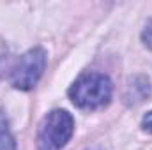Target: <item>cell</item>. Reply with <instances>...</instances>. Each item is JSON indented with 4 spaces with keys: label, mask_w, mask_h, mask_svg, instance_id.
<instances>
[{
    "label": "cell",
    "mask_w": 152,
    "mask_h": 150,
    "mask_svg": "<svg viewBox=\"0 0 152 150\" xmlns=\"http://www.w3.org/2000/svg\"><path fill=\"white\" fill-rule=\"evenodd\" d=\"M142 125H143V129H145V131L152 133V111H149L145 117H143V120H142Z\"/></svg>",
    "instance_id": "cell-7"
},
{
    "label": "cell",
    "mask_w": 152,
    "mask_h": 150,
    "mask_svg": "<svg viewBox=\"0 0 152 150\" xmlns=\"http://www.w3.org/2000/svg\"><path fill=\"white\" fill-rule=\"evenodd\" d=\"M151 95V83L147 79V76L138 74L133 76L124 90V103L127 106H136L140 103H143L147 97Z\"/></svg>",
    "instance_id": "cell-4"
},
{
    "label": "cell",
    "mask_w": 152,
    "mask_h": 150,
    "mask_svg": "<svg viewBox=\"0 0 152 150\" xmlns=\"http://www.w3.org/2000/svg\"><path fill=\"white\" fill-rule=\"evenodd\" d=\"M113 94V83L106 74L85 73L69 88V97L73 104L81 110H99L104 108Z\"/></svg>",
    "instance_id": "cell-1"
},
{
    "label": "cell",
    "mask_w": 152,
    "mask_h": 150,
    "mask_svg": "<svg viewBox=\"0 0 152 150\" xmlns=\"http://www.w3.org/2000/svg\"><path fill=\"white\" fill-rule=\"evenodd\" d=\"M75 120L66 110H53L41 122L37 131V150H62L71 140Z\"/></svg>",
    "instance_id": "cell-2"
},
{
    "label": "cell",
    "mask_w": 152,
    "mask_h": 150,
    "mask_svg": "<svg viewBox=\"0 0 152 150\" xmlns=\"http://www.w3.org/2000/svg\"><path fill=\"white\" fill-rule=\"evenodd\" d=\"M0 150H16V141L14 136L11 134L7 122L0 115Z\"/></svg>",
    "instance_id": "cell-5"
},
{
    "label": "cell",
    "mask_w": 152,
    "mask_h": 150,
    "mask_svg": "<svg viewBox=\"0 0 152 150\" xmlns=\"http://www.w3.org/2000/svg\"><path fill=\"white\" fill-rule=\"evenodd\" d=\"M87 150H103V149H101V147H88Z\"/></svg>",
    "instance_id": "cell-8"
},
{
    "label": "cell",
    "mask_w": 152,
    "mask_h": 150,
    "mask_svg": "<svg viewBox=\"0 0 152 150\" xmlns=\"http://www.w3.org/2000/svg\"><path fill=\"white\" fill-rule=\"evenodd\" d=\"M142 41L149 50H152V18L147 21V25H145V28L142 32Z\"/></svg>",
    "instance_id": "cell-6"
},
{
    "label": "cell",
    "mask_w": 152,
    "mask_h": 150,
    "mask_svg": "<svg viewBox=\"0 0 152 150\" xmlns=\"http://www.w3.org/2000/svg\"><path fill=\"white\" fill-rule=\"evenodd\" d=\"M46 67V51L42 48H32L23 53L11 73V83L18 90H32Z\"/></svg>",
    "instance_id": "cell-3"
}]
</instances>
